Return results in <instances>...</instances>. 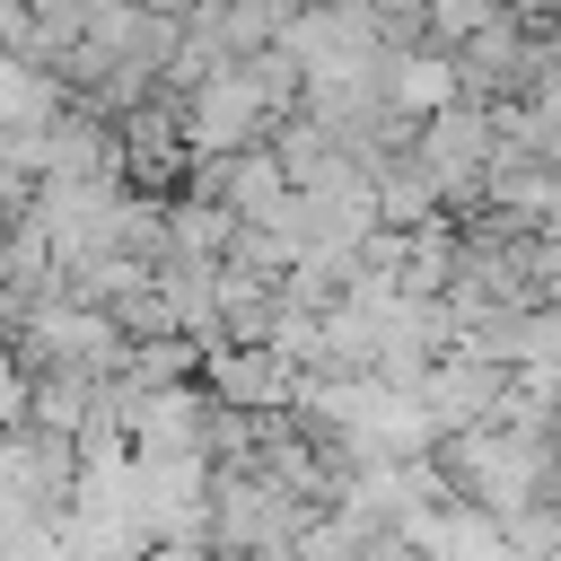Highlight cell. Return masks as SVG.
<instances>
[{
	"mask_svg": "<svg viewBox=\"0 0 561 561\" xmlns=\"http://www.w3.org/2000/svg\"><path fill=\"white\" fill-rule=\"evenodd\" d=\"M219 386H228V403H272V394H280V368H263V359H219Z\"/></svg>",
	"mask_w": 561,
	"mask_h": 561,
	"instance_id": "6da1fadb",
	"label": "cell"
}]
</instances>
